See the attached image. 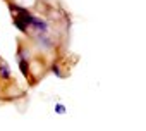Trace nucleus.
<instances>
[{
    "mask_svg": "<svg viewBox=\"0 0 146 131\" xmlns=\"http://www.w3.org/2000/svg\"><path fill=\"white\" fill-rule=\"evenodd\" d=\"M19 68L24 76H29V64H28V60H24L23 55H19Z\"/></svg>",
    "mask_w": 146,
    "mask_h": 131,
    "instance_id": "nucleus-1",
    "label": "nucleus"
},
{
    "mask_svg": "<svg viewBox=\"0 0 146 131\" xmlns=\"http://www.w3.org/2000/svg\"><path fill=\"white\" fill-rule=\"evenodd\" d=\"M0 78L2 80H11V71H9V66L7 64H0Z\"/></svg>",
    "mask_w": 146,
    "mask_h": 131,
    "instance_id": "nucleus-2",
    "label": "nucleus"
},
{
    "mask_svg": "<svg viewBox=\"0 0 146 131\" xmlns=\"http://www.w3.org/2000/svg\"><path fill=\"white\" fill-rule=\"evenodd\" d=\"M31 24H35V28H36V29H40V31H45V29H46V23H45V21H41V19L33 17V23H31Z\"/></svg>",
    "mask_w": 146,
    "mask_h": 131,
    "instance_id": "nucleus-3",
    "label": "nucleus"
},
{
    "mask_svg": "<svg viewBox=\"0 0 146 131\" xmlns=\"http://www.w3.org/2000/svg\"><path fill=\"white\" fill-rule=\"evenodd\" d=\"M52 73H53L55 76H58V78L62 76V73H60V68H58L57 64H53V66H52Z\"/></svg>",
    "mask_w": 146,
    "mask_h": 131,
    "instance_id": "nucleus-4",
    "label": "nucleus"
},
{
    "mask_svg": "<svg viewBox=\"0 0 146 131\" xmlns=\"http://www.w3.org/2000/svg\"><path fill=\"white\" fill-rule=\"evenodd\" d=\"M14 23H16V26H17V28L21 29V31H26V26H24V24H23V23H21V21L17 19V17H14Z\"/></svg>",
    "mask_w": 146,
    "mask_h": 131,
    "instance_id": "nucleus-5",
    "label": "nucleus"
},
{
    "mask_svg": "<svg viewBox=\"0 0 146 131\" xmlns=\"http://www.w3.org/2000/svg\"><path fill=\"white\" fill-rule=\"evenodd\" d=\"M55 112H57V114H64V112H65V107H64L62 104H57V105H55Z\"/></svg>",
    "mask_w": 146,
    "mask_h": 131,
    "instance_id": "nucleus-6",
    "label": "nucleus"
}]
</instances>
